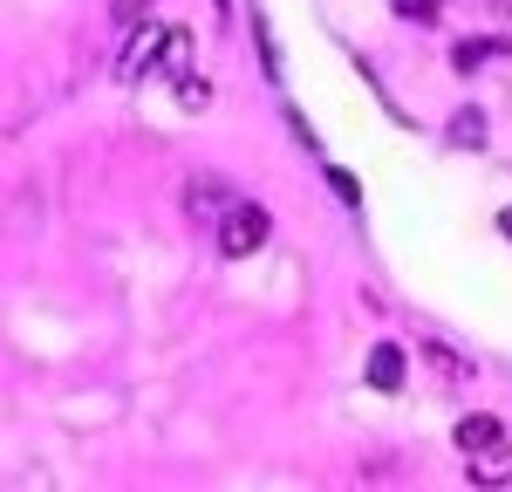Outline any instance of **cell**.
I'll use <instances>...</instances> for the list:
<instances>
[{"mask_svg":"<svg viewBox=\"0 0 512 492\" xmlns=\"http://www.w3.org/2000/svg\"><path fill=\"white\" fill-rule=\"evenodd\" d=\"M267 233H274L267 205L233 199V212L219 219V253H226V260H246V253H260V246H267Z\"/></svg>","mask_w":512,"mask_h":492,"instance_id":"cell-1","label":"cell"},{"mask_svg":"<svg viewBox=\"0 0 512 492\" xmlns=\"http://www.w3.org/2000/svg\"><path fill=\"white\" fill-rule=\"evenodd\" d=\"M164 48H171V28H137V35H130V48H123V62H117V76L137 82L151 62H164Z\"/></svg>","mask_w":512,"mask_h":492,"instance_id":"cell-2","label":"cell"},{"mask_svg":"<svg viewBox=\"0 0 512 492\" xmlns=\"http://www.w3.org/2000/svg\"><path fill=\"white\" fill-rule=\"evenodd\" d=\"M465 479H472V486H512V445H506V438L478 445L472 465H465Z\"/></svg>","mask_w":512,"mask_h":492,"instance_id":"cell-3","label":"cell"},{"mask_svg":"<svg viewBox=\"0 0 512 492\" xmlns=\"http://www.w3.org/2000/svg\"><path fill=\"white\" fill-rule=\"evenodd\" d=\"M424 363H431L437 383H472V363H465L451 342H431V335H424Z\"/></svg>","mask_w":512,"mask_h":492,"instance_id":"cell-4","label":"cell"},{"mask_svg":"<svg viewBox=\"0 0 512 492\" xmlns=\"http://www.w3.org/2000/svg\"><path fill=\"white\" fill-rule=\"evenodd\" d=\"M362 369H369V383H376V390H403V349H396V342H376Z\"/></svg>","mask_w":512,"mask_h":492,"instance_id":"cell-5","label":"cell"},{"mask_svg":"<svg viewBox=\"0 0 512 492\" xmlns=\"http://www.w3.org/2000/svg\"><path fill=\"white\" fill-rule=\"evenodd\" d=\"M185 205H192L198 219H205V212H233V199H226L219 178H192V185H185Z\"/></svg>","mask_w":512,"mask_h":492,"instance_id":"cell-6","label":"cell"},{"mask_svg":"<svg viewBox=\"0 0 512 492\" xmlns=\"http://www.w3.org/2000/svg\"><path fill=\"white\" fill-rule=\"evenodd\" d=\"M492 438H506V431H499V417H485V410L458 417V445H465V458H472L478 445H492Z\"/></svg>","mask_w":512,"mask_h":492,"instance_id":"cell-7","label":"cell"},{"mask_svg":"<svg viewBox=\"0 0 512 492\" xmlns=\"http://www.w3.org/2000/svg\"><path fill=\"white\" fill-rule=\"evenodd\" d=\"M151 7H158V0H110V28H117V35H137V28L151 21Z\"/></svg>","mask_w":512,"mask_h":492,"instance_id":"cell-8","label":"cell"},{"mask_svg":"<svg viewBox=\"0 0 512 492\" xmlns=\"http://www.w3.org/2000/svg\"><path fill=\"white\" fill-rule=\"evenodd\" d=\"M492 55H499V41H458V48H451V69H458V76H472V69L492 62Z\"/></svg>","mask_w":512,"mask_h":492,"instance_id":"cell-9","label":"cell"},{"mask_svg":"<svg viewBox=\"0 0 512 492\" xmlns=\"http://www.w3.org/2000/svg\"><path fill=\"white\" fill-rule=\"evenodd\" d=\"M451 144L478 151V144H485V110H458V117H451Z\"/></svg>","mask_w":512,"mask_h":492,"instance_id":"cell-10","label":"cell"},{"mask_svg":"<svg viewBox=\"0 0 512 492\" xmlns=\"http://www.w3.org/2000/svg\"><path fill=\"white\" fill-rule=\"evenodd\" d=\"M396 14H403V21H437V7H444V0H390Z\"/></svg>","mask_w":512,"mask_h":492,"instance_id":"cell-11","label":"cell"},{"mask_svg":"<svg viewBox=\"0 0 512 492\" xmlns=\"http://www.w3.org/2000/svg\"><path fill=\"white\" fill-rule=\"evenodd\" d=\"M328 185H335V199H342V205H362V185H355V178H349V171H342V164L328 171Z\"/></svg>","mask_w":512,"mask_h":492,"instance_id":"cell-12","label":"cell"},{"mask_svg":"<svg viewBox=\"0 0 512 492\" xmlns=\"http://www.w3.org/2000/svg\"><path fill=\"white\" fill-rule=\"evenodd\" d=\"M205 96H212V89L198 76H178V103H185V110H205Z\"/></svg>","mask_w":512,"mask_h":492,"instance_id":"cell-13","label":"cell"},{"mask_svg":"<svg viewBox=\"0 0 512 492\" xmlns=\"http://www.w3.org/2000/svg\"><path fill=\"white\" fill-rule=\"evenodd\" d=\"M499 226H506V240H512V205H506V212H499Z\"/></svg>","mask_w":512,"mask_h":492,"instance_id":"cell-14","label":"cell"}]
</instances>
